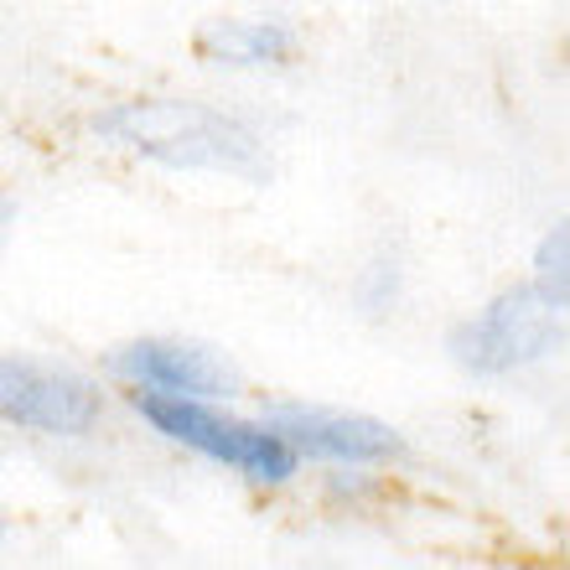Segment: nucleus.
<instances>
[{
    "label": "nucleus",
    "mask_w": 570,
    "mask_h": 570,
    "mask_svg": "<svg viewBox=\"0 0 570 570\" xmlns=\"http://www.w3.org/2000/svg\"><path fill=\"white\" fill-rule=\"evenodd\" d=\"M99 130L171 166H244L255 156V140L244 125L224 120L218 109L203 105H166V99L125 105L105 115Z\"/></svg>",
    "instance_id": "obj_1"
},
{
    "label": "nucleus",
    "mask_w": 570,
    "mask_h": 570,
    "mask_svg": "<svg viewBox=\"0 0 570 570\" xmlns=\"http://www.w3.org/2000/svg\"><path fill=\"white\" fill-rule=\"evenodd\" d=\"M136 405L161 435H171V441H181V446L203 451V456H213V462L239 466L244 478L285 482L291 472H296V451L285 446L275 431H259V425L213 415V410H203L197 400H187V394L146 390V394H136Z\"/></svg>",
    "instance_id": "obj_2"
},
{
    "label": "nucleus",
    "mask_w": 570,
    "mask_h": 570,
    "mask_svg": "<svg viewBox=\"0 0 570 570\" xmlns=\"http://www.w3.org/2000/svg\"><path fill=\"white\" fill-rule=\"evenodd\" d=\"M99 390L73 368L42 358H0V421L47 435H83L99 421Z\"/></svg>",
    "instance_id": "obj_3"
},
{
    "label": "nucleus",
    "mask_w": 570,
    "mask_h": 570,
    "mask_svg": "<svg viewBox=\"0 0 570 570\" xmlns=\"http://www.w3.org/2000/svg\"><path fill=\"white\" fill-rule=\"evenodd\" d=\"M556 327H560L556 301L534 296V291H519V296H503L493 312L478 316V322L456 337V358H462L466 368L498 374V368L540 358L544 347L556 343Z\"/></svg>",
    "instance_id": "obj_4"
},
{
    "label": "nucleus",
    "mask_w": 570,
    "mask_h": 570,
    "mask_svg": "<svg viewBox=\"0 0 570 570\" xmlns=\"http://www.w3.org/2000/svg\"><path fill=\"white\" fill-rule=\"evenodd\" d=\"M285 446L306 451V456H327V462H390L400 441L368 415H343V410H281L271 425Z\"/></svg>",
    "instance_id": "obj_5"
},
{
    "label": "nucleus",
    "mask_w": 570,
    "mask_h": 570,
    "mask_svg": "<svg viewBox=\"0 0 570 570\" xmlns=\"http://www.w3.org/2000/svg\"><path fill=\"white\" fill-rule=\"evenodd\" d=\"M115 368L140 379L146 390L187 394V400H197V394H234L228 363L193 343H136L115 358Z\"/></svg>",
    "instance_id": "obj_6"
},
{
    "label": "nucleus",
    "mask_w": 570,
    "mask_h": 570,
    "mask_svg": "<svg viewBox=\"0 0 570 570\" xmlns=\"http://www.w3.org/2000/svg\"><path fill=\"white\" fill-rule=\"evenodd\" d=\"M213 58L224 62H271V58H285L291 52V37L281 27H249V21H224L203 37Z\"/></svg>",
    "instance_id": "obj_7"
},
{
    "label": "nucleus",
    "mask_w": 570,
    "mask_h": 570,
    "mask_svg": "<svg viewBox=\"0 0 570 570\" xmlns=\"http://www.w3.org/2000/svg\"><path fill=\"white\" fill-rule=\"evenodd\" d=\"M11 224V203H6V197H0V228Z\"/></svg>",
    "instance_id": "obj_8"
}]
</instances>
